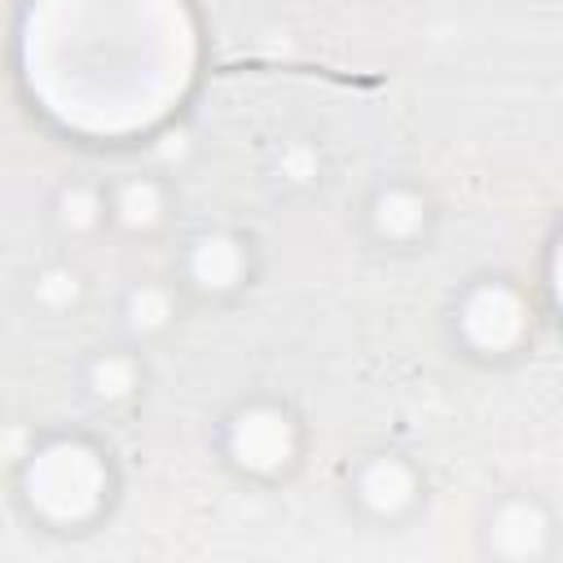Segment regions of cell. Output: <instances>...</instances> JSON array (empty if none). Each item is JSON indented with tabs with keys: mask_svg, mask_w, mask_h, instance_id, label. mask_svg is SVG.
<instances>
[{
	"mask_svg": "<svg viewBox=\"0 0 563 563\" xmlns=\"http://www.w3.org/2000/svg\"><path fill=\"white\" fill-rule=\"evenodd\" d=\"M537 339V303L506 273L462 282L449 303V343L475 365H506Z\"/></svg>",
	"mask_w": 563,
	"mask_h": 563,
	"instance_id": "3",
	"label": "cell"
},
{
	"mask_svg": "<svg viewBox=\"0 0 563 563\" xmlns=\"http://www.w3.org/2000/svg\"><path fill=\"white\" fill-rule=\"evenodd\" d=\"M48 220L62 242H92L110 233V207H106V180L92 176H66L48 198Z\"/></svg>",
	"mask_w": 563,
	"mask_h": 563,
	"instance_id": "11",
	"label": "cell"
},
{
	"mask_svg": "<svg viewBox=\"0 0 563 563\" xmlns=\"http://www.w3.org/2000/svg\"><path fill=\"white\" fill-rule=\"evenodd\" d=\"M440 224L435 194L409 176H387L378 180L365 202H361V233L369 246L387 255H413L427 251Z\"/></svg>",
	"mask_w": 563,
	"mask_h": 563,
	"instance_id": "6",
	"label": "cell"
},
{
	"mask_svg": "<svg viewBox=\"0 0 563 563\" xmlns=\"http://www.w3.org/2000/svg\"><path fill=\"white\" fill-rule=\"evenodd\" d=\"M75 378H79V391H84V400H88L92 409H106V413L128 409L132 400H141V391H145V383H150L145 347H136V343H128V339L101 343V347H92V352L79 361Z\"/></svg>",
	"mask_w": 563,
	"mask_h": 563,
	"instance_id": "9",
	"label": "cell"
},
{
	"mask_svg": "<svg viewBox=\"0 0 563 563\" xmlns=\"http://www.w3.org/2000/svg\"><path fill=\"white\" fill-rule=\"evenodd\" d=\"M347 506L374 528L409 523L427 501V471L405 449H365L347 466Z\"/></svg>",
	"mask_w": 563,
	"mask_h": 563,
	"instance_id": "5",
	"label": "cell"
},
{
	"mask_svg": "<svg viewBox=\"0 0 563 563\" xmlns=\"http://www.w3.org/2000/svg\"><path fill=\"white\" fill-rule=\"evenodd\" d=\"M13 488L31 523L48 532H88L110 515L119 497V471L97 435L48 431L22 453Z\"/></svg>",
	"mask_w": 563,
	"mask_h": 563,
	"instance_id": "1",
	"label": "cell"
},
{
	"mask_svg": "<svg viewBox=\"0 0 563 563\" xmlns=\"http://www.w3.org/2000/svg\"><path fill=\"white\" fill-rule=\"evenodd\" d=\"M26 299H31V308L44 312V317H70V312H79L84 299H88V277H84L70 260H48V264H40V268L31 273Z\"/></svg>",
	"mask_w": 563,
	"mask_h": 563,
	"instance_id": "12",
	"label": "cell"
},
{
	"mask_svg": "<svg viewBox=\"0 0 563 563\" xmlns=\"http://www.w3.org/2000/svg\"><path fill=\"white\" fill-rule=\"evenodd\" d=\"M180 303L185 290L176 286V277H136L119 290L114 317H119V339L150 347L158 343L176 321H180Z\"/></svg>",
	"mask_w": 563,
	"mask_h": 563,
	"instance_id": "10",
	"label": "cell"
},
{
	"mask_svg": "<svg viewBox=\"0 0 563 563\" xmlns=\"http://www.w3.org/2000/svg\"><path fill=\"white\" fill-rule=\"evenodd\" d=\"M321 167H325V163H321V150H317V141H308V136H286V141H277L273 163H268L273 180H277L282 189H290V194L317 189Z\"/></svg>",
	"mask_w": 563,
	"mask_h": 563,
	"instance_id": "13",
	"label": "cell"
},
{
	"mask_svg": "<svg viewBox=\"0 0 563 563\" xmlns=\"http://www.w3.org/2000/svg\"><path fill=\"white\" fill-rule=\"evenodd\" d=\"M106 207H110V233L119 238H158L172 224L176 189L167 172L136 167L114 180H106Z\"/></svg>",
	"mask_w": 563,
	"mask_h": 563,
	"instance_id": "8",
	"label": "cell"
},
{
	"mask_svg": "<svg viewBox=\"0 0 563 563\" xmlns=\"http://www.w3.org/2000/svg\"><path fill=\"white\" fill-rule=\"evenodd\" d=\"M260 246L238 224H202L176 251V286L198 303H229L255 286Z\"/></svg>",
	"mask_w": 563,
	"mask_h": 563,
	"instance_id": "4",
	"label": "cell"
},
{
	"mask_svg": "<svg viewBox=\"0 0 563 563\" xmlns=\"http://www.w3.org/2000/svg\"><path fill=\"white\" fill-rule=\"evenodd\" d=\"M216 453L224 471H233L242 484L268 488L299 471L308 453V422L290 400L273 391H251V396H238L220 413Z\"/></svg>",
	"mask_w": 563,
	"mask_h": 563,
	"instance_id": "2",
	"label": "cell"
},
{
	"mask_svg": "<svg viewBox=\"0 0 563 563\" xmlns=\"http://www.w3.org/2000/svg\"><path fill=\"white\" fill-rule=\"evenodd\" d=\"M559 545V519L545 497L510 488L501 493L479 523V550L501 563H545Z\"/></svg>",
	"mask_w": 563,
	"mask_h": 563,
	"instance_id": "7",
	"label": "cell"
}]
</instances>
